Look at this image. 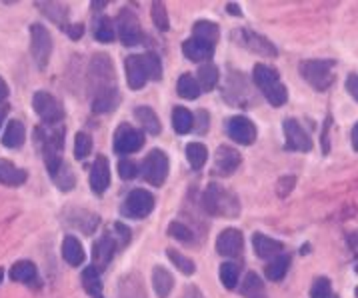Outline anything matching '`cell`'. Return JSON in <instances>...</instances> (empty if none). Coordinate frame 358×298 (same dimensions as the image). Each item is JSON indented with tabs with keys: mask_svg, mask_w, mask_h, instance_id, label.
Here are the masks:
<instances>
[{
	"mask_svg": "<svg viewBox=\"0 0 358 298\" xmlns=\"http://www.w3.org/2000/svg\"><path fill=\"white\" fill-rule=\"evenodd\" d=\"M34 138L40 144L44 163H47V170L49 174H54L64 161H62V148H64V126L56 124V126H47L40 124L34 128Z\"/></svg>",
	"mask_w": 358,
	"mask_h": 298,
	"instance_id": "cell-1",
	"label": "cell"
},
{
	"mask_svg": "<svg viewBox=\"0 0 358 298\" xmlns=\"http://www.w3.org/2000/svg\"><path fill=\"white\" fill-rule=\"evenodd\" d=\"M203 206L208 215L222 218H236L240 215V202L238 198L232 194L231 190H227L218 182H210L208 189L205 190L203 196Z\"/></svg>",
	"mask_w": 358,
	"mask_h": 298,
	"instance_id": "cell-2",
	"label": "cell"
},
{
	"mask_svg": "<svg viewBox=\"0 0 358 298\" xmlns=\"http://www.w3.org/2000/svg\"><path fill=\"white\" fill-rule=\"evenodd\" d=\"M253 81L258 86V90L262 92V96L268 100V105L272 107H284L288 100V92L286 86L279 79L277 68L266 66V64H256L255 72H253Z\"/></svg>",
	"mask_w": 358,
	"mask_h": 298,
	"instance_id": "cell-3",
	"label": "cell"
},
{
	"mask_svg": "<svg viewBox=\"0 0 358 298\" xmlns=\"http://www.w3.org/2000/svg\"><path fill=\"white\" fill-rule=\"evenodd\" d=\"M334 60H305L301 62L303 79L316 90H329L334 82Z\"/></svg>",
	"mask_w": 358,
	"mask_h": 298,
	"instance_id": "cell-4",
	"label": "cell"
},
{
	"mask_svg": "<svg viewBox=\"0 0 358 298\" xmlns=\"http://www.w3.org/2000/svg\"><path fill=\"white\" fill-rule=\"evenodd\" d=\"M32 109L40 116L42 124H47V126H56L64 118V107L60 105L58 98H54L51 92H47V90L34 92V96H32Z\"/></svg>",
	"mask_w": 358,
	"mask_h": 298,
	"instance_id": "cell-5",
	"label": "cell"
},
{
	"mask_svg": "<svg viewBox=\"0 0 358 298\" xmlns=\"http://www.w3.org/2000/svg\"><path fill=\"white\" fill-rule=\"evenodd\" d=\"M30 53L40 70H47L52 55V36L44 25H32L30 27Z\"/></svg>",
	"mask_w": 358,
	"mask_h": 298,
	"instance_id": "cell-6",
	"label": "cell"
},
{
	"mask_svg": "<svg viewBox=\"0 0 358 298\" xmlns=\"http://www.w3.org/2000/svg\"><path fill=\"white\" fill-rule=\"evenodd\" d=\"M140 174L153 187H162V182L168 176V159H166V154L158 148L151 150L140 164Z\"/></svg>",
	"mask_w": 358,
	"mask_h": 298,
	"instance_id": "cell-7",
	"label": "cell"
},
{
	"mask_svg": "<svg viewBox=\"0 0 358 298\" xmlns=\"http://www.w3.org/2000/svg\"><path fill=\"white\" fill-rule=\"evenodd\" d=\"M154 208V196L144 189H134L132 192H128L127 200L123 202L120 213L127 218H146Z\"/></svg>",
	"mask_w": 358,
	"mask_h": 298,
	"instance_id": "cell-8",
	"label": "cell"
},
{
	"mask_svg": "<svg viewBox=\"0 0 358 298\" xmlns=\"http://www.w3.org/2000/svg\"><path fill=\"white\" fill-rule=\"evenodd\" d=\"M144 146V135L130 124H120L114 133V152L116 154H132Z\"/></svg>",
	"mask_w": 358,
	"mask_h": 298,
	"instance_id": "cell-9",
	"label": "cell"
},
{
	"mask_svg": "<svg viewBox=\"0 0 358 298\" xmlns=\"http://www.w3.org/2000/svg\"><path fill=\"white\" fill-rule=\"evenodd\" d=\"M116 32H118V38L125 46H134L138 42H142V28L138 18L128 10L123 8L118 12V21H116Z\"/></svg>",
	"mask_w": 358,
	"mask_h": 298,
	"instance_id": "cell-10",
	"label": "cell"
},
{
	"mask_svg": "<svg viewBox=\"0 0 358 298\" xmlns=\"http://www.w3.org/2000/svg\"><path fill=\"white\" fill-rule=\"evenodd\" d=\"M242 159H240V152L232 146H218L216 154H214V166H212V174L214 176H231L236 172V168L240 166Z\"/></svg>",
	"mask_w": 358,
	"mask_h": 298,
	"instance_id": "cell-11",
	"label": "cell"
},
{
	"mask_svg": "<svg viewBox=\"0 0 358 298\" xmlns=\"http://www.w3.org/2000/svg\"><path fill=\"white\" fill-rule=\"evenodd\" d=\"M284 136H286V150H298V152H308L312 148V138L308 133L301 126L298 120L288 118L284 120Z\"/></svg>",
	"mask_w": 358,
	"mask_h": 298,
	"instance_id": "cell-12",
	"label": "cell"
},
{
	"mask_svg": "<svg viewBox=\"0 0 358 298\" xmlns=\"http://www.w3.org/2000/svg\"><path fill=\"white\" fill-rule=\"evenodd\" d=\"M227 135L231 136L234 142L248 146L256 140L255 122L246 116H232L231 120L227 122Z\"/></svg>",
	"mask_w": 358,
	"mask_h": 298,
	"instance_id": "cell-13",
	"label": "cell"
},
{
	"mask_svg": "<svg viewBox=\"0 0 358 298\" xmlns=\"http://www.w3.org/2000/svg\"><path fill=\"white\" fill-rule=\"evenodd\" d=\"M242 248H244V239H242V232L236 230V228L222 230L216 239V250H218L220 256L236 258V256L242 254Z\"/></svg>",
	"mask_w": 358,
	"mask_h": 298,
	"instance_id": "cell-14",
	"label": "cell"
},
{
	"mask_svg": "<svg viewBox=\"0 0 358 298\" xmlns=\"http://www.w3.org/2000/svg\"><path fill=\"white\" fill-rule=\"evenodd\" d=\"M120 246L116 243L112 230H106L103 236L94 243V248H92V260H94V267L101 271V269H106L108 262L112 260L114 252L118 250Z\"/></svg>",
	"mask_w": 358,
	"mask_h": 298,
	"instance_id": "cell-15",
	"label": "cell"
},
{
	"mask_svg": "<svg viewBox=\"0 0 358 298\" xmlns=\"http://www.w3.org/2000/svg\"><path fill=\"white\" fill-rule=\"evenodd\" d=\"M238 34H242V36H240V42H242L251 53L262 55V56H270V58L279 55L277 46H274L266 36H260V34H256V32H253V30H240Z\"/></svg>",
	"mask_w": 358,
	"mask_h": 298,
	"instance_id": "cell-16",
	"label": "cell"
},
{
	"mask_svg": "<svg viewBox=\"0 0 358 298\" xmlns=\"http://www.w3.org/2000/svg\"><path fill=\"white\" fill-rule=\"evenodd\" d=\"M110 187V166L106 157H97V161L92 164L90 170V189L94 194H104Z\"/></svg>",
	"mask_w": 358,
	"mask_h": 298,
	"instance_id": "cell-17",
	"label": "cell"
},
{
	"mask_svg": "<svg viewBox=\"0 0 358 298\" xmlns=\"http://www.w3.org/2000/svg\"><path fill=\"white\" fill-rule=\"evenodd\" d=\"M125 68H127L128 86L132 90H140L146 84V81H149L146 68H144V62H142V55L128 56L127 62H125Z\"/></svg>",
	"mask_w": 358,
	"mask_h": 298,
	"instance_id": "cell-18",
	"label": "cell"
},
{
	"mask_svg": "<svg viewBox=\"0 0 358 298\" xmlns=\"http://www.w3.org/2000/svg\"><path fill=\"white\" fill-rule=\"evenodd\" d=\"M182 53L192 62H206L214 55V46L199 38H188L186 42H182Z\"/></svg>",
	"mask_w": 358,
	"mask_h": 298,
	"instance_id": "cell-19",
	"label": "cell"
},
{
	"mask_svg": "<svg viewBox=\"0 0 358 298\" xmlns=\"http://www.w3.org/2000/svg\"><path fill=\"white\" fill-rule=\"evenodd\" d=\"M28 178V172L23 168H16L10 161L0 159V185L6 187H23Z\"/></svg>",
	"mask_w": 358,
	"mask_h": 298,
	"instance_id": "cell-20",
	"label": "cell"
},
{
	"mask_svg": "<svg viewBox=\"0 0 358 298\" xmlns=\"http://www.w3.org/2000/svg\"><path fill=\"white\" fill-rule=\"evenodd\" d=\"M80 280H82V286L86 290V295L90 298H104L103 295V280H101V271L90 265L86 267L82 274H80Z\"/></svg>",
	"mask_w": 358,
	"mask_h": 298,
	"instance_id": "cell-21",
	"label": "cell"
},
{
	"mask_svg": "<svg viewBox=\"0 0 358 298\" xmlns=\"http://www.w3.org/2000/svg\"><path fill=\"white\" fill-rule=\"evenodd\" d=\"M253 246H255L256 256H260V258H270V260H272L274 256H279L282 250V243L270 239V236H266V234H262V232H256L255 236H253Z\"/></svg>",
	"mask_w": 358,
	"mask_h": 298,
	"instance_id": "cell-22",
	"label": "cell"
},
{
	"mask_svg": "<svg viewBox=\"0 0 358 298\" xmlns=\"http://www.w3.org/2000/svg\"><path fill=\"white\" fill-rule=\"evenodd\" d=\"M120 103V94L118 90L112 86V88H104L101 92L94 94V100H92V110L99 112V114H106V112H112V110L118 107Z\"/></svg>",
	"mask_w": 358,
	"mask_h": 298,
	"instance_id": "cell-23",
	"label": "cell"
},
{
	"mask_svg": "<svg viewBox=\"0 0 358 298\" xmlns=\"http://www.w3.org/2000/svg\"><path fill=\"white\" fill-rule=\"evenodd\" d=\"M153 288L158 298H168L175 288V276L164 267H154L153 271Z\"/></svg>",
	"mask_w": 358,
	"mask_h": 298,
	"instance_id": "cell-24",
	"label": "cell"
},
{
	"mask_svg": "<svg viewBox=\"0 0 358 298\" xmlns=\"http://www.w3.org/2000/svg\"><path fill=\"white\" fill-rule=\"evenodd\" d=\"M62 258L71 265V267H80L84 262V248L77 236L66 234L62 241Z\"/></svg>",
	"mask_w": 358,
	"mask_h": 298,
	"instance_id": "cell-25",
	"label": "cell"
},
{
	"mask_svg": "<svg viewBox=\"0 0 358 298\" xmlns=\"http://www.w3.org/2000/svg\"><path fill=\"white\" fill-rule=\"evenodd\" d=\"M134 116H136V120L140 122V126H142V131L144 133H149V135H160V131H162V126H160V120H158V116H156V112L153 109H149V107H138V109L134 110Z\"/></svg>",
	"mask_w": 358,
	"mask_h": 298,
	"instance_id": "cell-26",
	"label": "cell"
},
{
	"mask_svg": "<svg viewBox=\"0 0 358 298\" xmlns=\"http://www.w3.org/2000/svg\"><path fill=\"white\" fill-rule=\"evenodd\" d=\"M8 274L14 282H23V284H34L38 278V271L30 260H21V262L12 265Z\"/></svg>",
	"mask_w": 358,
	"mask_h": 298,
	"instance_id": "cell-27",
	"label": "cell"
},
{
	"mask_svg": "<svg viewBox=\"0 0 358 298\" xmlns=\"http://www.w3.org/2000/svg\"><path fill=\"white\" fill-rule=\"evenodd\" d=\"M288 269H290V254H279V256H274V258L266 265L264 276H266L268 280H272V282H281L282 278L286 276Z\"/></svg>",
	"mask_w": 358,
	"mask_h": 298,
	"instance_id": "cell-28",
	"label": "cell"
},
{
	"mask_svg": "<svg viewBox=\"0 0 358 298\" xmlns=\"http://www.w3.org/2000/svg\"><path fill=\"white\" fill-rule=\"evenodd\" d=\"M25 124L21 120H10L2 135V144L6 148H18L25 142Z\"/></svg>",
	"mask_w": 358,
	"mask_h": 298,
	"instance_id": "cell-29",
	"label": "cell"
},
{
	"mask_svg": "<svg viewBox=\"0 0 358 298\" xmlns=\"http://www.w3.org/2000/svg\"><path fill=\"white\" fill-rule=\"evenodd\" d=\"M218 36H220V28L214 23H208V21H199L194 27H192V38H199L203 42L208 44H216L218 42Z\"/></svg>",
	"mask_w": 358,
	"mask_h": 298,
	"instance_id": "cell-30",
	"label": "cell"
},
{
	"mask_svg": "<svg viewBox=\"0 0 358 298\" xmlns=\"http://www.w3.org/2000/svg\"><path fill=\"white\" fill-rule=\"evenodd\" d=\"M240 293L244 298H266V288L262 284V278L256 272H246Z\"/></svg>",
	"mask_w": 358,
	"mask_h": 298,
	"instance_id": "cell-31",
	"label": "cell"
},
{
	"mask_svg": "<svg viewBox=\"0 0 358 298\" xmlns=\"http://www.w3.org/2000/svg\"><path fill=\"white\" fill-rule=\"evenodd\" d=\"M172 126L179 135H188L194 126V116L192 112L184 107H177L172 110Z\"/></svg>",
	"mask_w": 358,
	"mask_h": 298,
	"instance_id": "cell-32",
	"label": "cell"
},
{
	"mask_svg": "<svg viewBox=\"0 0 358 298\" xmlns=\"http://www.w3.org/2000/svg\"><path fill=\"white\" fill-rule=\"evenodd\" d=\"M94 38L104 44L112 42L116 38V23L108 16H101L94 25Z\"/></svg>",
	"mask_w": 358,
	"mask_h": 298,
	"instance_id": "cell-33",
	"label": "cell"
},
{
	"mask_svg": "<svg viewBox=\"0 0 358 298\" xmlns=\"http://www.w3.org/2000/svg\"><path fill=\"white\" fill-rule=\"evenodd\" d=\"M52 182L58 187V189L62 190V192H68V190L75 189V185H77V176H75V172H73V168L68 166V164L64 163L54 174L51 176Z\"/></svg>",
	"mask_w": 358,
	"mask_h": 298,
	"instance_id": "cell-34",
	"label": "cell"
},
{
	"mask_svg": "<svg viewBox=\"0 0 358 298\" xmlns=\"http://www.w3.org/2000/svg\"><path fill=\"white\" fill-rule=\"evenodd\" d=\"M186 159L194 170H201L208 161V150H206L205 144H199V142L186 144Z\"/></svg>",
	"mask_w": 358,
	"mask_h": 298,
	"instance_id": "cell-35",
	"label": "cell"
},
{
	"mask_svg": "<svg viewBox=\"0 0 358 298\" xmlns=\"http://www.w3.org/2000/svg\"><path fill=\"white\" fill-rule=\"evenodd\" d=\"M177 92H179L182 98H186V100L199 98V94H201L199 81L194 77H190V74H182L179 79V84H177Z\"/></svg>",
	"mask_w": 358,
	"mask_h": 298,
	"instance_id": "cell-36",
	"label": "cell"
},
{
	"mask_svg": "<svg viewBox=\"0 0 358 298\" xmlns=\"http://www.w3.org/2000/svg\"><path fill=\"white\" fill-rule=\"evenodd\" d=\"M36 6H40L52 21H56L58 27L64 30V21H66V14H68L64 4H60V2H36Z\"/></svg>",
	"mask_w": 358,
	"mask_h": 298,
	"instance_id": "cell-37",
	"label": "cell"
},
{
	"mask_svg": "<svg viewBox=\"0 0 358 298\" xmlns=\"http://www.w3.org/2000/svg\"><path fill=\"white\" fill-rule=\"evenodd\" d=\"M218 82V68L214 64H205L199 68V86L201 90H212Z\"/></svg>",
	"mask_w": 358,
	"mask_h": 298,
	"instance_id": "cell-38",
	"label": "cell"
},
{
	"mask_svg": "<svg viewBox=\"0 0 358 298\" xmlns=\"http://www.w3.org/2000/svg\"><path fill=\"white\" fill-rule=\"evenodd\" d=\"M238 276H240V267L236 262H225L220 267V282L225 284L227 290H232L238 284Z\"/></svg>",
	"mask_w": 358,
	"mask_h": 298,
	"instance_id": "cell-39",
	"label": "cell"
},
{
	"mask_svg": "<svg viewBox=\"0 0 358 298\" xmlns=\"http://www.w3.org/2000/svg\"><path fill=\"white\" fill-rule=\"evenodd\" d=\"M92 150V136L88 133H77L75 136V157L78 161L86 159Z\"/></svg>",
	"mask_w": 358,
	"mask_h": 298,
	"instance_id": "cell-40",
	"label": "cell"
},
{
	"mask_svg": "<svg viewBox=\"0 0 358 298\" xmlns=\"http://www.w3.org/2000/svg\"><path fill=\"white\" fill-rule=\"evenodd\" d=\"M142 62H144V68H146V77L151 81H160V77H162L160 58L154 55V53H146V55H142Z\"/></svg>",
	"mask_w": 358,
	"mask_h": 298,
	"instance_id": "cell-41",
	"label": "cell"
},
{
	"mask_svg": "<svg viewBox=\"0 0 358 298\" xmlns=\"http://www.w3.org/2000/svg\"><path fill=\"white\" fill-rule=\"evenodd\" d=\"M166 256L172 260V265H175L182 274H194V271H196V269H194V262H192L190 258L182 256L175 248H168V250H166Z\"/></svg>",
	"mask_w": 358,
	"mask_h": 298,
	"instance_id": "cell-42",
	"label": "cell"
},
{
	"mask_svg": "<svg viewBox=\"0 0 358 298\" xmlns=\"http://www.w3.org/2000/svg\"><path fill=\"white\" fill-rule=\"evenodd\" d=\"M333 297V284L327 276H320L310 286V298H331Z\"/></svg>",
	"mask_w": 358,
	"mask_h": 298,
	"instance_id": "cell-43",
	"label": "cell"
},
{
	"mask_svg": "<svg viewBox=\"0 0 358 298\" xmlns=\"http://www.w3.org/2000/svg\"><path fill=\"white\" fill-rule=\"evenodd\" d=\"M153 21L156 28L160 32H166L168 30V14H166V6L162 2H153Z\"/></svg>",
	"mask_w": 358,
	"mask_h": 298,
	"instance_id": "cell-44",
	"label": "cell"
},
{
	"mask_svg": "<svg viewBox=\"0 0 358 298\" xmlns=\"http://www.w3.org/2000/svg\"><path fill=\"white\" fill-rule=\"evenodd\" d=\"M168 234H170L172 239L180 241V243H192V241H194L190 228H186V226L180 224V222H170V226H168Z\"/></svg>",
	"mask_w": 358,
	"mask_h": 298,
	"instance_id": "cell-45",
	"label": "cell"
},
{
	"mask_svg": "<svg viewBox=\"0 0 358 298\" xmlns=\"http://www.w3.org/2000/svg\"><path fill=\"white\" fill-rule=\"evenodd\" d=\"M136 174H138V168H136V164L132 163V161H120L118 163V176L123 180H132Z\"/></svg>",
	"mask_w": 358,
	"mask_h": 298,
	"instance_id": "cell-46",
	"label": "cell"
},
{
	"mask_svg": "<svg viewBox=\"0 0 358 298\" xmlns=\"http://www.w3.org/2000/svg\"><path fill=\"white\" fill-rule=\"evenodd\" d=\"M112 234H114V239H116V243L120 248H125L130 241V230H128L125 224H120V222H116V224H112Z\"/></svg>",
	"mask_w": 358,
	"mask_h": 298,
	"instance_id": "cell-47",
	"label": "cell"
},
{
	"mask_svg": "<svg viewBox=\"0 0 358 298\" xmlns=\"http://www.w3.org/2000/svg\"><path fill=\"white\" fill-rule=\"evenodd\" d=\"M206 128H208V112L206 110H199V114H196V133L199 135H206Z\"/></svg>",
	"mask_w": 358,
	"mask_h": 298,
	"instance_id": "cell-48",
	"label": "cell"
},
{
	"mask_svg": "<svg viewBox=\"0 0 358 298\" xmlns=\"http://www.w3.org/2000/svg\"><path fill=\"white\" fill-rule=\"evenodd\" d=\"M346 90L353 94V98L358 103V74H348V79H346Z\"/></svg>",
	"mask_w": 358,
	"mask_h": 298,
	"instance_id": "cell-49",
	"label": "cell"
},
{
	"mask_svg": "<svg viewBox=\"0 0 358 298\" xmlns=\"http://www.w3.org/2000/svg\"><path fill=\"white\" fill-rule=\"evenodd\" d=\"M64 30H66V34H68L73 40H78V38L82 36V30H84V28H82V25H71V27H66Z\"/></svg>",
	"mask_w": 358,
	"mask_h": 298,
	"instance_id": "cell-50",
	"label": "cell"
},
{
	"mask_svg": "<svg viewBox=\"0 0 358 298\" xmlns=\"http://www.w3.org/2000/svg\"><path fill=\"white\" fill-rule=\"evenodd\" d=\"M182 298H205V297H203V293H201V290H199L196 286H188V288H186V293H184V297H182Z\"/></svg>",
	"mask_w": 358,
	"mask_h": 298,
	"instance_id": "cell-51",
	"label": "cell"
},
{
	"mask_svg": "<svg viewBox=\"0 0 358 298\" xmlns=\"http://www.w3.org/2000/svg\"><path fill=\"white\" fill-rule=\"evenodd\" d=\"M8 92H10V90H8V86H6V82L0 79V103H2V100H6Z\"/></svg>",
	"mask_w": 358,
	"mask_h": 298,
	"instance_id": "cell-52",
	"label": "cell"
},
{
	"mask_svg": "<svg viewBox=\"0 0 358 298\" xmlns=\"http://www.w3.org/2000/svg\"><path fill=\"white\" fill-rule=\"evenodd\" d=\"M227 10H229L231 14H236V16H240V8H238V4H236V2H231V4L227 6Z\"/></svg>",
	"mask_w": 358,
	"mask_h": 298,
	"instance_id": "cell-53",
	"label": "cell"
},
{
	"mask_svg": "<svg viewBox=\"0 0 358 298\" xmlns=\"http://www.w3.org/2000/svg\"><path fill=\"white\" fill-rule=\"evenodd\" d=\"M353 146H355V150L358 152V122L355 124V128H353Z\"/></svg>",
	"mask_w": 358,
	"mask_h": 298,
	"instance_id": "cell-54",
	"label": "cell"
},
{
	"mask_svg": "<svg viewBox=\"0 0 358 298\" xmlns=\"http://www.w3.org/2000/svg\"><path fill=\"white\" fill-rule=\"evenodd\" d=\"M104 6H106V2H97V0L92 2V8H94V10H99V8H104Z\"/></svg>",
	"mask_w": 358,
	"mask_h": 298,
	"instance_id": "cell-55",
	"label": "cell"
},
{
	"mask_svg": "<svg viewBox=\"0 0 358 298\" xmlns=\"http://www.w3.org/2000/svg\"><path fill=\"white\" fill-rule=\"evenodd\" d=\"M2 122H4V110L0 109V128H2Z\"/></svg>",
	"mask_w": 358,
	"mask_h": 298,
	"instance_id": "cell-56",
	"label": "cell"
},
{
	"mask_svg": "<svg viewBox=\"0 0 358 298\" xmlns=\"http://www.w3.org/2000/svg\"><path fill=\"white\" fill-rule=\"evenodd\" d=\"M2 278H4V271L0 269V282H2Z\"/></svg>",
	"mask_w": 358,
	"mask_h": 298,
	"instance_id": "cell-57",
	"label": "cell"
},
{
	"mask_svg": "<svg viewBox=\"0 0 358 298\" xmlns=\"http://www.w3.org/2000/svg\"><path fill=\"white\" fill-rule=\"evenodd\" d=\"M331 298H338V297H334V295H333V297H331Z\"/></svg>",
	"mask_w": 358,
	"mask_h": 298,
	"instance_id": "cell-58",
	"label": "cell"
}]
</instances>
